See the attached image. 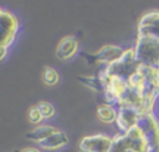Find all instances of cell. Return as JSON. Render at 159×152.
I'll use <instances>...</instances> for the list:
<instances>
[{"label":"cell","instance_id":"6da1fadb","mask_svg":"<svg viewBox=\"0 0 159 152\" xmlns=\"http://www.w3.org/2000/svg\"><path fill=\"white\" fill-rule=\"evenodd\" d=\"M149 145L143 128L137 125L125 133L112 137L109 152H148Z\"/></svg>","mask_w":159,"mask_h":152},{"label":"cell","instance_id":"7a4b0ae2","mask_svg":"<svg viewBox=\"0 0 159 152\" xmlns=\"http://www.w3.org/2000/svg\"><path fill=\"white\" fill-rule=\"evenodd\" d=\"M133 49L140 65L159 67V37L137 35Z\"/></svg>","mask_w":159,"mask_h":152},{"label":"cell","instance_id":"3957f363","mask_svg":"<svg viewBox=\"0 0 159 152\" xmlns=\"http://www.w3.org/2000/svg\"><path fill=\"white\" fill-rule=\"evenodd\" d=\"M139 62L135 59V52L133 47L125 49L123 55L114 62L106 65L103 67L104 72L109 77H120L128 80L139 67Z\"/></svg>","mask_w":159,"mask_h":152},{"label":"cell","instance_id":"277c9868","mask_svg":"<svg viewBox=\"0 0 159 152\" xmlns=\"http://www.w3.org/2000/svg\"><path fill=\"white\" fill-rule=\"evenodd\" d=\"M19 29L17 16L12 11L0 7V46L10 47L16 40Z\"/></svg>","mask_w":159,"mask_h":152},{"label":"cell","instance_id":"5b68a950","mask_svg":"<svg viewBox=\"0 0 159 152\" xmlns=\"http://www.w3.org/2000/svg\"><path fill=\"white\" fill-rule=\"evenodd\" d=\"M138 125L145 132L149 145L148 152H159V118L157 117L155 112L142 115Z\"/></svg>","mask_w":159,"mask_h":152},{"label":"cell","instance_id":"8992f818","mask_svg":"<svg viewBox=\"0 0 159 152\" xmlns=\"http://www.w3.org/2000/svg\"><path fill=\"white\" fill-rule=\"evenodd\" d=\"M123 52L124 50L118 45H104L96 54L83 52L82 56L88 61V64H103L106 66L117 61L123 55Z\"/></svg>","mask_w":159,"mask_h":152},{"label":"cell","instance_id":"52a82bcc","mask_svg":"<svg viewBox=\"0 0 159 152\" xmlns=\"http://www.w3.org/2000/svg\"><path fill=\"white\" fill-rule=\"evenodd\" d=\"M112 137L104 133L84 136L78 143L80 152H109Z\"/></svg>","mask_w":159,"mask_h":152},{"label":"cell","instance_id":"ba28073f","mask_svg":"<svg viewBox=\"0 0 159 152\" xmlns=\"http://www.w3.org/2000/svg\"><path fill=\"white\" fill-rule=\"evenodd\" d=\"M140 116V112L132 106H119L117 107V118L114 123L120 133H125L139 123Z\"/></svg>","mask_w":159,"mask_h":152},{"label":"cell","instance_id":"9c48e42d","mask_svg":"<svg viewBox=\"0 0 159 152\" xmlns=\"http://www.w3.org/2000/svg\"><path fill=\"white\" fill-rule=\"evenodd\" d=\"M138 35L159 37V10L144 14L138 22Z\"/></svg>","mask_w":159,"mask_h":152},{"label":"cell","instance_id":"30bf717a","mask_svg":"<svg viewBox=\"0 0 159 152\" xmlns=\"http://www.w3.org/2000/svg\"><path fill=\"white\" fill-rule=\"evenodd\" d=\"M78 51V41L75 36H65L61 39L60 44L56 49V56L57 59L62 61H67L72 59Z\"/></svg>","mask_w":159,"mask_h":152},{"label":"cell","instance_id":"8fae6325","mask_svg":"<svg viewBox=\"0 0 159 152\" xmlns=\"http://www.w3.org/2000/svg\"><path fill=\"white\" fill-rule=\"evenodd\" d=\"M70 142L67 135L60 130H57L55 133H52L51 136H48L46 140L39 142L40 147L42 148H46V150H58L61 147H65L67 146Z\"/></svg>","mask_w":159,"mask_h":152},{"label":"cell","instance_id":"7c38bea8","mask_svg":"<svg viewBox=\"0 0 159 152\" xmlns=\"http://www.w3.org/2000/svg\"><path fill=\"white\" fill-rule=\"evenodd\" d=\"M57 131V128H55L53 126H47V125H41L37 126L35 130H32L31 132H27L25 135V137L30 141H35V142H41L43 140H46L48 136H51L52 133H55Z\"/></svg>","mask_w":159,"mask_h":152},{"label":"cell","instance_id":"4fadbf2b","mask_svg":"<svg viewBox=\"0 0 159 152\" xmlns=\"http://www.w3.org/2000/svg\"><path fill=\"white\" fill-rule=\"evenodd\" d=\"M96 115L103 123H114L117 118V107L108 103L99 105L97 107Z\"/></svg>","mask_w":159,"mask_h":152},{"label":"cell","instance_id":"5bb4252c","mask_svg":"<svg viewBox=\"0 0 159 152\" xmlns=\"http://www.w3.org/2000/svg\"><path fill=\"white\" fill-rule=\"evenodd\" d=\"M77 78H78V81H81L84 86L89 87L91 90L99 92V93L104 92V85L98 76H78Z\"/></svg>","mask_w":159,"mask_h":152},{"label":"cell","instance_id":"9a60e30c","mask_svg":"<svg viewBox=\"0 0 159 152\" xmlns=\"http://www.w3.org/2000/svg\"><path fill=\"white\" fill-rule=\"evenodd\" d=\"M42 81L47 86H56L60 81V75L53 67L45 66L42 71Z\"/></svg>","mask_w":159,"mask_h":152},{"label":"cell","instance_id":"2e32d148","mask_svg":"<svg viewBox=\"0 0 159 152\" xmlns=\"http://www.w3.org/2000/svg\"><path fill=\"white\" fill-rule=\"evenodd\" d=\"M36 106L40 110V112H41V115H42L43 118H52L55 116L56 110H55V107H53L52 103H50L47 101H41Z\"/></svg>","mask_w":159,"mask_h":152},{"label":"cell","instance_id":"e0dca14e","mask_svg":"<svg viewBox=\"0 0 159 152\" xmlns=\"http://www.w3.org/2000/svg\"><path fill=\"white\" fill-rule=\"evenodd\" d=\"M29 120H30V122L34 123V125H39V123H41V121L43 120V117H42L40 110L37 108V106H32V107L30 108V111H29Z\"/></svg>","mask_w":159,"mask_h":152},{"label":"cell","instance_id":"ac0fdd59","mask_svg":"<svg viewBox=\"0 0 159 152\" xmlns=\"http://www.w3.org/2000/svg\"><path fill=\"white\" fill-rule=\"evenodd\" d=\"M7 49H9V47H6V46H0V61H2V60L6 57V55H7Z\"/></svg>","mask_w":159,"mask_h":152},{"label":"cell","instance_id":"d6986e66","mask_svg":"<svg viewBox=\"0 0 159 152\" xmlns=\"http://www.w3.org/2000/svg\"><path fill=\"white\" fill-rule=\"evenodd\" d=\"M20 152H41V151L37 150V148H34V147H29V148H25V150H22Z\"/></svg>","mask_w":159,"mask_h":152}]
</instances>
